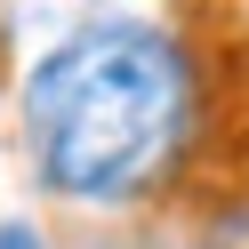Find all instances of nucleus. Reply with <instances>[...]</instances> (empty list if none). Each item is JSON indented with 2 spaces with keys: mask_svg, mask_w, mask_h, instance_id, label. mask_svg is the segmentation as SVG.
Returning a JSON list of instances; mask_svg holds the SVG:
<instances>
[{
  "mask_svg": "<svg viewBox=\"0 0 249 249\" xmlns=\"http://www.w3.org/2000/svg\"><path fill=\"white\" fill-rule=\"evenodd\" d=\"M33 161L72 201H121L161 169L185 121V56L145 17H97L24 81Z\"/></svg>",
  "mask_w": 249,
  "mask_h": 249,
  "instance_id": "nucleus-1",
  "label": "nucleus"
},
{
  "mask_svg": "<svg viewBox=\"0 0 249 249\" xmlns=\"http://www.w3.org/2000/svg\"><path fill=\"white\" fill-rule=\"evenodd\" d=\"M0 249H40V233L33 225H0Z\"/></svg>",
  "mask_w": 249,
  "mask_h": 249,
  "instance_id": "nucleus-2",
  "label": "nucleus"
}]
</instances>
